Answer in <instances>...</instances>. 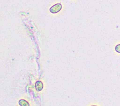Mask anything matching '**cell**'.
Listing matches in <instances>:
<instances>
[{"instance_id":"cell-1","label":"cell","mask_w":120,"mask_h":106,"mask_svg":"<svg viewBox=\"0 0 120 106\" xmlns=\"http://www.w3.org/2000/svg\"><path fill=\"white\" fill-rule=\"evenodd\" d=\"M62 6L61 4H56L54 5L53 6H52L50 8V11L51 12V13H53V14H56V13L59 12L62 9Z\"/></svg>"},{"instance_id":"cell-2","label":"cell","mask_w":120,"mask_h":106,"mask_svg":"<svg viewBox=\"0 0 120 106\" xmlns=\"http://www.w3.org/2000/svg\"><path fill=\"white\" fill-rule=\"evenodd\" d=\"M35 88L38 91H41L43 89V83L42 81H38L35 84Z\"/></svg>"},{"instance_id":"cell-3","label":"cell","mask_w":120,"mask_h":106,"mask_svg":"<svg viewBox=\"0 0 120 106\" xmlns=\"http://www.w3.org/2000/svg\"><path fill=\"white\" fill-rule=\"evenodd\" d=\"M19 104L21 106H29V102L23 99H21L19 101Z\"/></svg>"},{"instance_id":"cell-4","label":"cell","mask_w":120,"mask_h":106,"mask_svg":"<svg viewBox=\"0 0 120 106\" xmlns=\"http://www.w3.org/2000/svg\"><path fill=\"white\" fill-rule=\"evenodd\" d=\"M116 51L117 53H120V44L117 45L116 47Z\"/></svg>"},{"instance_id":"cell-5","label":"cell","mask_w":120,"mask_h":106,"mask_svg":"<svg viewBox=\"0 0 120 106\" xmlns=\"http://www.w3.org/2000/svg\"></svg>"}]
</instances>
